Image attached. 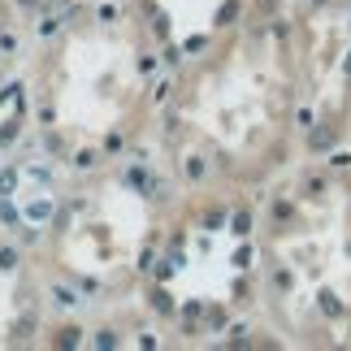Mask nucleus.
<instances>
[{"mask_svg":"<svg viewBox=\"0 0 351 351\" xmlns=\"http://www.w3.org/2000/svg\"><path fill=\"white\" fill-rule=\"evenodd\" d=\"M31 35H35V22L22 9V0H0V100L18 87L22 61L31 52Z\"/></svg>","mask_w":351,"mask_h":351,"instance_id":"obj_9","label":"nucleus"},{"mask_svg":"<svg viewBox=\"0 0 351 351\" xmlns=\"http://www.w3.org/2000/svg\"><path fill=\"white\" fill-rule=\"evenodd\" d=\"M256 326L278 347H351V152L300 156L256 191Z\"/></svg>","mask_w":351,"mask_h":351,"instance_id":"obj_4","label":"nucleus"},{"mask_svg":"<svg viewBox=\"0 0 351 351\" xmlns=\"http://www.w3.org/2000/svg\"><path fill=\"white\" fill-rule=\"evenodd\" d=\"M287 31L304 113V156L347 147L351 126V0H287Z\"/></svg>","mask_w":351,"mask_h":351,"instance_id":"obj_6","label":"nucleus"},{"mask_svg":"<svg viewBox=\"0 0 351 351\" xmlns=\"http://www.w3.org/2000/svg\"><path fill=\"white\" fill-rule=\"evenodd\" d=\"M152 152L182 191L256 195L304 156L287 0H252L217 39L169 65Z\"/></svg>","mask_w":351,"mask_h":351,"instance_id":"obj_2","label":"nucleus"},{"mask_svg":"<svg viewBox=\"0 0 351 351\" xmlns=\"http://www.w3.org/2000/svg\"><path fill=\"white\" fill-rule=\"evenodd\" d=\"M169 57L134 0H78L39 22L22 61V152L83 173L152 147Z\"/></svg>","mask_w":351,"mask_h":351,"instance_id":"obj_3","label":"nucleus"},{"mask_svg":"<svg viewBox=\"0 0 351 351\" xmlns=\"http://www.w3.org/2000/svg\"><path fill=\"white\" fill-rule=\"evenodd\" d=\"M134 5L143 9L156 44L173 65L186 52L204 48L208 39H217L230 22H239L252 0H134Z\"/></svg>","mask_w":351,"mask_h":351,"instance_id":"obj_8","label":"nucleus"},{"mask_svg":"<svg viewBox=\"0 0 351 351\" xmlns=\"http://www.w3.org/2000/svg\"><path fill=\"white\" fill-rule=\"evenodd\" d=\"M91 343L87 326L61 308L48 274L35 261V247L0 217V347H83Z\"/></svg>","mask_w":351,"mask_h":351,"instance_id":"obj_7","label":"nucleus"},{"mask_svg":"<svg viewBox=\"0 0 351 351\" xmlns=\"http://www.w3.org/2000/svg\"><path fill=\"white\" fill-rule=\"evenodd\" d=\"M252 221L256 195L182 191L139 300L152 343H230V334L256 326Z\"/></svg>","mask_w":351,"mask_h":351,"instance_id":"obj_5","label":"nucleus"},{"mask_svg":"<svg viewBox=\"0 0 351 351\" xmlns=\"http://www.w3.org/2000/svg\"><path fill=\"white\" fill-rule=\"evenodd\" d=\"M343 152H351V126H347V147H343Z\"/></svg>","mask_w":351,"mask_h":351,"instance_id":"obj_11","label":"nucleus"},{"mask_svg":"<svg viewBox=\"0 0 351 351\" xmlns=\"http://www.w3.org/2000/svg\"><path fill=\"white\" fill-rule=\"evenodd\" d=\"M182 186L152 147L83 173H52L31 152L0 156V217L35 247L61 308L96 334H152L139 300Z\"/></svg>","mask_w":351,"mask_h":351,"instance_id":"obj_1","label":"nucleus"},{"mask_svg":"<svg viewBox=\"0 0 351 351\" xmlns=\"http://www.w3.org/2000/svg\"><path fill=\"white\" fill-rule=\"evenodd\" d=\"M70 5H78V0H22V9L31 13V22L39 26V22H48V18H57L61 9H70Z\"/></svg>","mask_w":351,"mask_h":351,"instance_id":"obj_10","label":"nucleus"}]
</instances>
